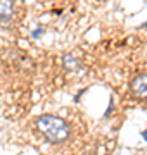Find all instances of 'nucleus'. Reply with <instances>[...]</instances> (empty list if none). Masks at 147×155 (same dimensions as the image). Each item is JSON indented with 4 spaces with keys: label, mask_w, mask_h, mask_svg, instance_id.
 <instances>
[{
    "label": "nucleus",
    "mask_w": 147,
    "mask_h": 155,
    "mask_svg": "<svg viewBox=\"0 0 147 155\" xmlns=\"http://www.w3.org/2000/svg\"><path fill=\"white\" fill-rule=\"evenodd\" d=\"M36 129L50 143H62L69 138L68 122L57 116H50V114H43L36 119Z\"/></svg>",
    "instance_id": "nucleus-1"
},
{
    "label": "nucleus",
    "mask_w": 147,
    "mask_h": 155,
    "mask_svg": "<svg viewBox=\"0 0 147 155\" xmlns=\"http://www.w3.org/2000/svg\"><path fill=\"white\" fill-rule=\"evenodd\" d=\"M132 91L137 98H147V74H140L132 81Z\"/></svg>",
    "instance_id": "nucleus-2"
},
{
    "label": "nucleus",
    "mask_w": 147,
    "mask_h": 155,
    "mask_svg": "<svg viewBox=\"0 0 147 155\" xmlns=\"http://www.w3.org/2000/svg\"><path fill=\"white\" fill-rule=\"evenodd\" d=\"M14 9V4L9 2V0H4V2H0V21H5L11 17V12Z\"/></svg>",
    "instance_id": "nucleus-3"
},
{
    "label": "nucleus",
    "mask_w": 147,
    "mask_h": 155,
    "mask_svg": "<svg viewBox=\"0 0 147 155\" xmlns=\"http://www.w3.org/2000/svg\"><path fill=\"white\" fill-rule=\"evenodd\" d=\"M64 66H66V69H69V71H78L80 69V61H78V57H74V55H66L64 57Z\"/></svg>",
    "instance_id": "nucleus-4"
},
{
    "label": "nucleus",
    "mask_w": 147,
    "mask_h": 155,
    "mask_svg": "<svg viewBox=\"0 0 147 155\" xmlns=\"http://www.w3.org/2000/svg\"><path fill=\"white\" fill-rule=\"evenodd\" d=\"M40 35H42V31H35V33H33V38H36V36H40Z\"/></svg>",
    "instance_id": "nucleus-5"
},
{
    "label": "nucleus",
    "mask_w": 147,
    "mask_h": 155,
    "mask_svg": "<svg viewBox=\"0 0 147 155\" xmlns=\"http://www.w3.org/2000/svg\"><path fill=\"white\" fill-rule=\"evenodd\" d=\"M142 136L145 138V141H147V131H142Z\"/></svg>",
    "instance_id": "nucleus-6"
},
{
    "label": "nucleus",
    "mask_w": 147,
    "mask_h": 155,
    "mask_svg": "<svg viewBox=\"0 0 147 155\" xmlns=\"http://www.w3.org/2000/svg\"><path fill=\"white\" fill-rule=\"evenodd\" d=\"M142 28H147V22H144V24H142Z\"/></svg>",
    "instance_id": "nucleus-7"
}]
</instances>
